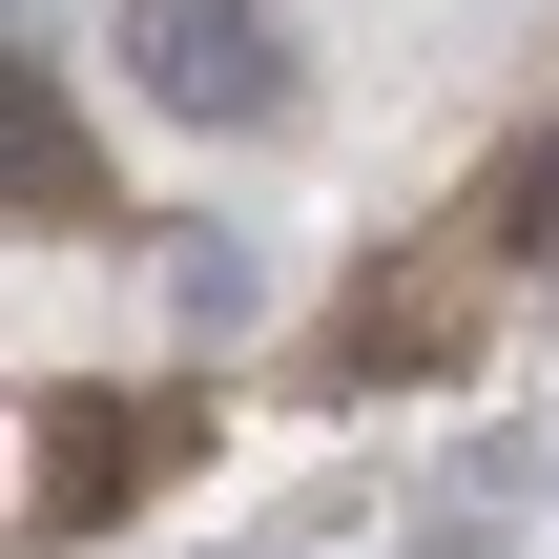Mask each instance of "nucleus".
I'll return each mask as SVG.
<instances>
[{"mask_svg":"<svg viewBox=\"0 0 559 559\" xmlns=\"http://www.w3.org/2000/svg\"><path fill=\"white\" fill-rule=\"evenodd\" d=\"M124 456H145V415H62V436H41V519H104Z\"/></svg>","mask_w":559,"mask_h":559,"instance_id":"nucleus-2","label":"nucleus"},{"mask_svg":"<svg viewBox=\"0 0 559 559\" xmlns=\"http://www.w3.org/2000/svg\"><path fill=\"white\" fill-rule=\"evenodd\" d=\"M124 83L166 124H270L290 104V41H270V0H124Z\"/></svg>","mask_w":559,"mask_h":559,"instance_id":"nucleus-1","label":"nucleus"}]
</instances>
